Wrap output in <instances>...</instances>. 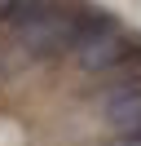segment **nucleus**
Returning a JSON list of instances; mask_svg holds the SVG:
<instances>
[{"label":"nucleus","instance_id":"nucleus-1","mask_svg":"<svg viewBox=\"0 0 141 146\" xmlns=\"http://www.w3.org/2000/svg\"><path fill=\"white\" fill-rule=\"evenodd\" d=\"M101 102H106V124L119 137H128L132 146H141V80H123L106 89Z\"/></svg>","mask_w":141,"mask_h":146},{"label":"nucleus","instance_id":"nucleus-2","mask_svg":"<svg viewBox=\"0 0 141 146\" xmlns=\"http://www.w3.org/2000/svg\"><path fill=\"white\" fill-rule=\"evenodd\" d=\"M132 53H141L137 40H128V36H119V31H110V36H97V40H88V44L79 49V66H84L88 75H93V71H110V66L128 62Z\"/></svg>","mask_w":141,"mask_h":146}]
</instances>
